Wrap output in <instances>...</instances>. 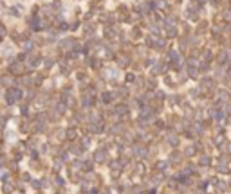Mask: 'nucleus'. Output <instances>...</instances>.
<instances>
[{
	"label": "nucleus",
	"mask_w": 231,
	"mask_h": 194,
	"mask_svg": "<svg viewBox=\"0 0 231 194\" xmlns=\"http://www.w3.org/2000/svg\"><path fill=\"white\" fill-rule=\"evenodd\" d=\"M0 41H2V36H0Z\"/></svg>",
	"instance_id": "obj_24"
},
{
	"label": "nucleus",
	"mask_w": 231,
	"mask_h": 194,
	"mask_svg": "<svg viewBox=\"0 0 231 194\" xmlns=\"http://www.w3.org/2000/svg\"><path fill=\"white\" fill-rule=\"evenodd\" d=\"M22 99V90L20 88H9L7 90V103L9 104H14Z\"/></svg>",
	"instance_id": "obj_1"
},
{
	"label": "nucleus",
	"mask_w": 231,
	"mask_h": 194,
	"mask_svg": "<svg viewBox=\"0 0 231 194\" xmlns=\"http://www.w3.org/2000/svg\"><path fill=\"white\" fill-rule=\"evenodd\" d=\"M9 70H11L13 74H16V76H20L22 72H24V68L20 67V63H14V65H11V67H9Z\"/></svg>",
	"instance_id": "obj_6"
},
{
	"label": "nucleus",
	"mask_w": 231,
	"mask_h": 194,
	"mask_svg": "<svg viewBox=\"0 0 231 194\" xmlns=\"http://www.w3.org/2000/svg\"><path fill=\"white\" fill-rule=\"evenodd\" d=\"M94 33H96V25L90 24V22H87V24H85V34L87 36H92Z\"/></svg>",
	"instance_id": "obj_5"
},
{
	"label": "nucleus",
	"mask_w": 231,
	"mask_h": 194,
	"mask_svg": "<svg viewBox=\"0 0 231 194\" xmlns=\"http://www.w3.org/2000/svg\"><path fill=\"white\" fill-rule=\"evenodd\" d=\"M0 83H2L4 86H9V84L13 83V77H11V76H5V77H2V79H0Z\"/></svg>",
	"instance_id": "obj_9"
},
{
	"label": "nucleus",
	"mask_w": 231,
	"mask_h": 194,
	"mask_svg": "<svg viewBox=\"0 0 231 194\" xmlns=\"http://www.w3.org/2000/svg\"><path fill=\"white\" fill-rule=\"evenodd\" d=\"M67 137H69V138H76V131H74V129H69V131H67Z\"/></svg>",
	"instance_id": "obj_18"
},
{
	"label": "nucleus",
	"mask_w": 231,
	"mask_h": 194,
	"mask_svg": "<svg viewBox=\"0 0 231 194\" xmlns=\"http://www.w3.org/2000/svg\"><path fill=\"white\" fill-rule=\"evenodd\" d=\"M54 110H56V113H65V110H67V106H65L63 103H58V104H56V108H54Z\"/></svg>",
	"instance_id": "obj_10"
},
{
	"label": "nucleus",
	"mask_w": 231,
	"mask_h": 194,
	"mask_svg": "<svg viewBox=\"0 0 231 194\" xmlns=\"http://www.w3.org/2000/svg\"><path fill=\"white\" fill-rule=\"evenodd\" d=\"M31 183H33V187H34V189H40V187H42V183L38 182V180H33Z\"/></svg>",
	"instance_id": "obj_19"
},
{
	"label": "nucleus",
	"mask_w": 231,
	"mask_h": 194,
	"mask_svg": "<svg viewBox=\"0 0 231 194\" xmlns=\"http://www.w3.org/2000/svg\"><path fill=\"white\" fill-rule=\"evenodd\" d=\"M56 185H60V187H63V180H61L60 176H56Z\"/></svg>",
	"instance_id": "obj_21"
},
{
	"label": "nucleus",
	"mask_w": 231,
	"mask_h": 194,
	"mask_svg": "<svg viewBox=\"0 0 231 194\" xmlns=\"http://www.w3.org/2000/svg\"><path fill=\"white\" fill-rule=\"evenodd\" d=\"M101 101H103L105 104L112 103V94H110V92H101Z\"/></svg>",
	"instance_id": "obj_7"
},
{
	"label": "nucleus",
	"mask_w": 231,
	"mask_h": 194,
	"mask_svg": "<svg viewBox=\"0 0 231 194\" xmlns=\"http://www.w3.org/2000/svg\"><path fill=\"white\" fill-rule=\"evenodd\" d=\"M40 61H42V58H40V56H29L25 63H27V67H29V68H36L38 65H40Z\"/></svg>",
	"instance_id": "obj_2"
},
{
	"label": "nucleus",
	"mask_w": 231,
	"mask_h": 194,
	"mask_svg": "<svg viewBox=\"0 0 231 194\" xmlns=\"http://www.w3.org/2000/svg\"><path fill=\"white\" fill-rule=\"evenodd\" d=\"M43 63H45V67H47V68H51V67H52V63H54V61H52L51 58H47V59L43 61Z\"/></svg>",
	"instance_id": "obj_17"
},
{
	"label": "nucleus",
	"mask_w": 231,
	"mask_h": 194,
	"mask_svg": "<svg viewBox=\"0 0 231 194\" xmlns=\"http://www.w3.org/2000/svg\"><path fill=\"white\" fill-rule=\"evenodd\" d=\"M105 36H107V38H112V36H114V29L107 25V27H105Z\"/></svg>",
	"instance_id": "obj_13"
},
{
	"label": "nucleus",
	"mask_w": 231,
	"mask_h": 194,
	"mask_svg": "<svg viewBox=\"0 0 231 194\" xmlns=\"http://www.w3.org/2000/svg\"><path fill=\"white\" fill-rule=\"evenodd\" d=\"M71 151H72L74 155H81V151H83V147H81L80 144H74V146H71Z\"/></svg>",
	"instance_id": "obj_8"
},
{
	"label": "nucleus",
	"mask_w": 231,
	"mask_h": 194,
	"mask_svg": "<svg viewBox=\"0 0 231 194\" xmlns=\"http://www.w3.org/2000/svg\"><path fill=\"white\" fill-rule=\"evenodd\" d=\"M74 29H78V22H72L71 24V31H74Z\"/></svg>",
	"instance_id": "obj_22"
},
{
	"label": "nucleus",
	"mask_w": 231,
	"mask_h": 194,
	"mask_svg": "<svg viewBox=\"0 0 231 194\" xmlns=\"http://www.w3.org/2000/svg\"><path fill=\"white\" fill-rule=\"evenodd\" d=\"M94 160L96 162H105L107 160V149H101V147H99V149L94 153Z\"/></svg>",
	"instance_id": "obj_3"
},
{
	"label": "nucleus",
	"mask_w": 231,
	"mask_h": 194,
	"mask_svg": "<svg viewBox=\"0 0 231 194\" xmlns=\"http://www.w3.org/2000/svg\"><path fill=\"white\" fill-rule=\"evenodd\" d=\"M67 29H71V25H67L65 22H60V31H67Z\"/></svg>",
	"instance_id": "obj_15"
},
{
	"label": "nucleus",
	"mask_w": 231,
	"mask_h": 194,
	"mask_svg": "<svg viewBox=\"0 0 231 194\" xmlns=\"http://www.w3.org/2000/svg\"><path fill=\"white\" fill-rule=\"evenodd\" d=\"M89 144H90V140L85 137V138H81V147H89Z\"/></svg>",
	"instance_id": "obj_16"
},
{
	"label": "nucleus",
	"mask_w": 231,
	"mask_h": 194,
	"mask_svg": "<svg viewBox=\"0 0 231 194\" xmlns=\"http://www.w3.org/2000/svg\"><path fill=\"white\" fill-rule=\"evenodd\" d=\"M33 47H34V45L31 43V41H25V43H24V50H25V52H31V50H33Z\"/></svg>",
	"instance_id": "obj_14"
},
{
	"label": "nucleus",
	"mask_w": 231,
	"mask_h": 194,
	"mask_svg": "<svg viewBox=\"0 0 231 194\" xmlns=\"http://www.w3.org/2000/svg\"><path fill=\"white\" fill-rule=\"evenodd\" d=\"M92 104H94V101H92V97H90V95H83V97H81V106L85 108V110L92 108Z\"/></svg>",
	"instance_id": "obj_4"
},
{
	"label": "nucleus",
	"mask_w": 231,
	"mask_h": 194,
	"mask_svg": "<svg viewBox=\"0 0 231 194\" xmlns=\"http://www.w3.org/2000/svg\"><path fill=\"white\" fill-rule=\"evenodd\" d=\"M132 36H134V38H137V36H139V31H137V29H134V33H132Z\"/></svg>",
	"instance_id": "obj_23"
},
{
	"label": "nucleus",
	"mask_w": 231,
	"mask_h": 194,
	"mask_svg": "<svg viewBox=\"0 0 231 194\" xmlns=\"http://www.w3.org/2000/svg\"><path fill=\"white\" fill-rule=\"evenodd\" d=\"M92 164H94L92 160H85V162H83V169H85V171H92Z\"/></svg>",
	"instance_id": "obj_12"
},
{
	"label": "nucleus",
	"mask_w": 231,
	"mask_h": 194,
	"mask_svg": "<svg viewBox=\"0 0 231 194\" xmlns=\"http://www.w3.org/2000/svg\"><path fill=\"white\" fill-rule=\"evenodd\" d=\"M116 113H117V115L126 113V106H125V104H119V106H116Z\"/></svg>",
	"instance_id": "obj_11"
},
{
	"label": "nucleus",
	"mask_w": 231,
	"mask_h": 194,
	"mask_svg": "<svg viewBox=\"0 0 231 194\" xmlns=\"http://www.w3.org/2000/svg\"><path fill=\"white\" fill-rule=\"evenodd\" d=\"M11 189H13V185H11V183H7V182H5V183H4V191H5V192H9Z\"/></svg>",
	"instance_id": "obj_20"
}]
</instances>
